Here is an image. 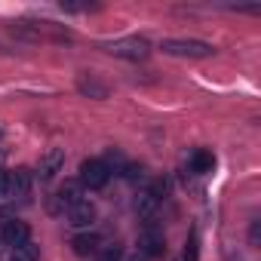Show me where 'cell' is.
Listing matches in <instances>:
<instances>
[{
	"label": "cell",
	"mask_w": 261,
	"mask_h": 261,
	"mask_svg": "<svg viewBox=\"0 0 261 261\" xmlns=\"http://www.w3.org/2000/svg\"><path fill=\"white\" fill-rule=\"evenodd\" d=\"M80 89H83V92H95L98 98H105V86H98V83H92V80H89V83L80 80Z\"/></svg>",
	"instance_id": "17"
},
{
	"label": "cell",
	"mask_w": 261,
	"mask_h": 261,
	"mask_svg": "<svg viewBox=\"0 0 261 261\" xmlns=\"http://www.w3.org/2000/svg\"><path fill=\"white\" fill-rule=\"evenodd\" d=\"M0 243H4V240H0Z\"/></svg>",
	"instance_id": "21"
},
{
	"label": "cell",
	"mask_w": 261,
	"mask_h": 261,
	"mask_svg": "<svg viewBox=\"0 0 261 261\" xmlns=\"http://www.w3.org/2000/svg\"><path fill=\"white\" fill-rule=\"evenodd\" d=\"M160 49L166 56H178V59H209L215 53L212 43H206V40H163Z\"/></svg>",
	"instance_id": "2"
},
{
	"label": "cell",
	"mask_w": 261,
	"mask_h": 261,
	"mask_svg": "<svg viewBox=\"0 0 261 261\" xmlns=\"http://www.w3.org/2000/svg\"><path fill=\"white\" fill-rule=\"evenodd\" d=\"M212 166H215V157H212V151H206V148H200V151H194V154L188 157V169H191L194 175H206V172H212Z\"/></svg>",
	"instance_id": "12"
},
{
	"label": "cell",
	"mask_w": 261,
	"mask_h": 261,
	"mask_svg": "<svg viewBox=\"0 0 261 261\" xmlns=\"http://www.w3.org/2000/svg\"><path fill=\"white\" fill-rule=\"evenodd\" d=\"M175 261H181V258H175Z\"/></svg>",
	"instance_id": "20"
},
{
	"label": "cell",
	"mask_w": 261,
	"mask_h": 261,
	"mask_svg": "<svg viewBox=\"0 0 261 261\" xmlns=\"http://www.w3.org/2000/svg\"><path fill=\"white\" fill-rule=\"evenodd\" d=\"M13 261H40V246H37L34 240L16 246V249H13Z\"/></svg>",
	"instance_id": "13"
},
{
	"label": "cell",
	"mask_w": 261,
	"mask_h": 261,
	"mask_svg": "<svg viewBox=\"0 0 261 261\" xmlns=\"http://www.w3.org/2000/svg\"><path fill=\"white\" fill-rule=\"evenodd\" d=\"M105 49L117 59H129V62H142L151 56V43L145 37H117L111 43H105Z\"/></svg>",
	"instance_id": "1"
},
{
	"label": "cell",
	"mask_w": 261,
	"mask_h": 261,
	"mask_svg": "<svg viewBox=\"0 0 261 261\" xmlns=\"http://www.w3.org/2000/svg\"><path fill=\"white\" fill-rule=\"evenodd\" d=\"M157 206H160V200H157L151 191H139V197H136V212H139V218H145V221H148V227H154Z\"/></svg>",
	"instance_id": "11"
},
{
	"label": "cell",
	"mask_w": 261,
	"mask_h": 261,
	"mask_svg": "<svg viewBox=\"0 0 261 261\" xmlns=\"http://www.w3.org/2000/svg\"><path fill=\"white\" fill-rule=\"evenodd\" d=\"M65 166V151L62 148H49L43 157H40V163H37V175H40V181H49V178H56V172Z\"/></svg>",
	"instance_id": "6"
},
{
	"label": "cell",
	"mask_w": 261,
	"mask_h": 261,
	"mask_svg": "<svg viewBox=\"0 0 261 261\" xmlns=\"http://www.w3.org/2000/svg\"><path fill=\"white\" fill-rule=\"evenodd\" d=\"M126 261H148L145 255H133V258H126Z\"/></svg>",
	"instance_id": "19"
},
{
	"label": "cell",
	"mask_w": 261,
	"mask_h": 261,
	"mask_svg": "<svg viewBox=\"0 0 261 261\" xmlns=\"http://www.w3.org/2000/svg\"><path fill=\"white\" fill-rule=\"evenodd\" d=\"M139 249H142L145 258H160L166 252V237L157 227H145L142 237H139Z\"/></svg>",
	"instance_id": "4"
},
{
	"label": "cell",
	"mask_w": 261,
	"mask_h": 261,
	"mask_svg": "<svg viewBox=\"0 0 261 261\" xmlns=\"http://www.w3.org/2000/svg\"><path fill=\"white\" fill-rule=\"evenodd\" d=\"M95 261H123V246L120 243H111L105 249L95 252Z\"/></svg>",
	"instance_id": "14"
},
{
	"label": "cell",
	"mask_w": 261,
	"mask_h": 261,
	"mask_svg": "<svg viewBox=\"0 0 261 261\" xmlns=\"http://www.w3.org/2000/svg\"><path fill=\"white\" fill-rule=\"evenodd\" d=\"M83 200V188L77 178H68L59 191H56V200H53V209H71Z\"/></svg>",
	"instance_id": "5"
},
{
	"label": "cell",
	"mask_w": 261,
	"mask_h": 261,
	"mask_svg": "<svg viewBox=\"0 0 261 261\" xmlns=\"http://www.w3.org/2000/svg\"><path fill=\"white\" fill-rule=\"evenodd\" d=\"M98 246H101L98 233H89V230H83V233H74V237H71V249H74V255H80V258H89V255H95V252H98Z\"/></svg>",
	"instance_id": "10"
},
{
	"label": "cell",
	"mask_w": 261,
	"mask_h": 261,
	"mask_svg": "<svg viewBox=\"0 0 261 261\" xmlns=\"http://www.w3.org/2000/svg\"><path fill=\"white\" fill-rule=\"evenodd\" d=\"M197 255H200V240H197V233H191V237H188V243H185L181 261H197Z\"/></svg>",
	"instance_id": "16"
},
{
	"label": "cell",
	"mask_w": 261,
	"mask_h": 261,
	"mask_svg": "<svg viewBox=\"0 0 261 261\" xmlns=\"http://www.w3.org/2000/svg\"><path fill=\"white\" fill-rule=\"evenodd\" d=\"M108 178H111V166L105 163V160H83L80 163V188H89V191H101L105 185H108Z\"/></svg>",
	"instance_id": "3"
},
{
	"label": "cell",
	"mask_w": 261,
	"mask_h": 261,
	"mask_svg": "<svg viewBox=\"0 0 261 261\" xmlns=\"http://www.w3.org/2000/svg\"><path fill=\"white\" fill-rule=\"evenodd\" d=\"M0 240L16 249V246H22V243L31 240V227L25 221H19V218H10V221H4V233H0Z\"/></svg>",
	"instance_id": "8"
},
{
	"label": "cell",
	"mask_w": 261,
	"mask_h": 261,
	"mask_svg": "<svg viewBox=\"0 0 261 261\" xmlns=\"http://www.w3.org/2000/svg\"><path fill=\"white\" fill-rule=\"evenodd\" d=\"M31 194V175L28 169H16V172H7V194L4 197H13V200H25Z\"/></svg>",
	"instance_id": "7"
},
{
	"label": "cell",
	"mask_w": 261,
	"mask_h": 261,
	"mask_svg": "<svg viewBox=\"0 0 261 261\" xmlns=\"http://www.w3.org/2000/svg\"><path fill=\"white\" fill-rule=\"evenodd\" d=\"M92 221H95V206H92L89 200H80L77 206L68 209V224H71V227L83 230V227H89Z\"/></svg>",
	"instance_id": "9"
},
{
	"label": "cell",
	"mask_w": 261,
	"mask_h": 261,
	"mask_svg": "<svg viewBox=\"0 0 261 261\" xmlns=\"http://www.w3.org/2000/svg\"><path fill=\"white\" fill-rule=\"evenodd\" d=\"M123 178H126V181H145L148 172H145V166H139V163H126V166H123Z\"/></svg>",
	"instance_id": "15"
},
{
	"label": "cell",
	"mask_w": 261,
	"mask_h": 261,
	"mask_svg": "<svg viewBox=\"0 0 261 261\" xmlns=\"http://www.w3.org/2000/svg\"><path fill=\"white\" fill-rule=\"evenodd\" d=\"M4 194H7V172L0 169V197H4Z\"/></svg>",
	"instance_id": "18"
}]
</instances>
